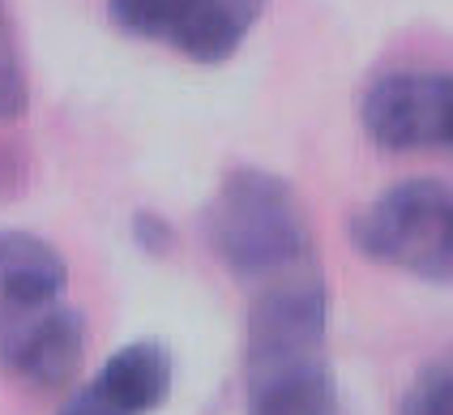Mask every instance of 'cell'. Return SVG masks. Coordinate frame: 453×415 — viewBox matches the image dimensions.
Here are the masks:
<instances>
[{"label": "cell", "instance_id": "obj_2", "mask_svg": "<svg viewBox=\"0 0 453 415\" xmlns=\"http://www.w3.org/2000/svg\"><path fill=\"white\" fill-rule=\"evenodd\" d=\"M210 253L235 279H282L308 261L312 235L296 188L265 167H231L202 214Z\"/></svg>", "mask_w": 453, "mask_h": 415}, {"label": "cell", "instance_id": "obj_11", "mask_svg": "<svg viewBox=\"0 0 453 415\" xmlns=\"http://www.w3.org/2000/svg\"><path fill=\"white\" fill-rule=\"evenodd\" d=\"M133 240H137V244H142L150 257H163V253H172L176 232H172V223H167L163 214L142 210V214H133Z\"/></svg>", "mask_w": 453, "mask_h": 415}, {"label": "cell", "instance_id": "obj_1", "mask_svg": "<svg viewBox=\"0 0 453 415\" xmlns=\"http://www.w3.org/2000/svg\"><path fill=\"white\" fill-rule=\"evenodd\" d=\"M244 415H338L329 364V287L282 279L249 309Z\"/></svg>", "mask_w": 453, "mask_h": 415}, {"label": "cell", "instance_id": "obj_9", "mask_svg": "<svg viewBox=\"0 0 453 415\" xmlns=\"http://www.w3.org/2000/svg\"><path fill=\"white\" fill-rule=\"evenodd\" d=\"M26 111V69L9 0H0V120H18Z\"/></svg>", "mask_w": 453, "mask_h": 415}, {"label": "cell", "instance_id": "obj_4", "mask_svg": "<svg viewBox=\"0 0 453 415\" xmlns=\"http://www.w3.org/2000/svg\"><path fill=\"white\" fill-rule=\"evenodd\" d=\"M265 13L257 0H107L111 27L193 65H226Z\"/></svg>", "mask_w": 453, "mask_h": 415}, {"label": "cell", "instance_id": "obj_7", "mask_svg": "<svg viewBox=\"0 0 453 415\" xmlns=\"http://www.w3.org/2000/svg\"><path fill=\"white\" fill-rule=\"evenodd\" d=\"M176 389V360L163 342L142 338L111 351L95 381L77 389L56 415H154Z\"/></svg>", "mask_w": 453, "mask_h": 415}, {"label": "cell", "instance_id": "obj_6", "mask_svg": "<svg viewBox=\"0 0 453 415\" xmlns=\"http://www.w3.org/2000/svg\"><path fill=\"white\" fill-rule=\"evenodd\" d=\"M86 360V317L51 304L43 312H0V368L26 386H65Z\"/></svg>", "mask_w": 453, "mask_h": 415}, {"label": "cell", "instance_id": "obj_3", "mask_svg": "<svg viewBox=\"0 0 453 415\" xmlns=\"http://www.w3.org/2000/svg\"><path fill=\"white\" fill-rule=\"evenodd\" d=\"M351 244L377 265L424 283H453V181L415 176L351 219Z\"/></svg>", "mask_w": 453, "mask_h": 415}, {"label": "cell", "instance_id": "obj_5", "mask_svg": "<svg viewBox=\"0 0 453 415\" xmlns=\"http://www.w3.org/2000/svg\"><path fill=\"white\" fill-rule=\"evenodd\" d=\"M359 125L380 150H453V69H394L359 95Z\"/></svg>", "mask_w": 453, "mask_h": 415}, {"label": "cell", "instance_id": "obj_8", "mask_svg": "<svg viewBox=\"0 0 453 415\" xmlns=\"http://www.w3.org/2000/svg\"><path fill=\"white\" fill-rule=\"evenodd\" d=\"M69 291L65 253L35 232H0V312H43Z\"/></svg>", "mask_w": 453, "mask_h": 415}, {"label": "cell", "instance_id": "obj_10", "mask_svg": "<svg viewBox=\"0 0 453 415\" xmlns=\"http://www.w3.org/2000/svg\"><path fill=\"white\" fill-rule=\"evenodd\" d=\"M403 415H453V360L428 364L406 386Z\"/></svg>", "mask_w": 453, "mask_h": 415}]
</instances>
